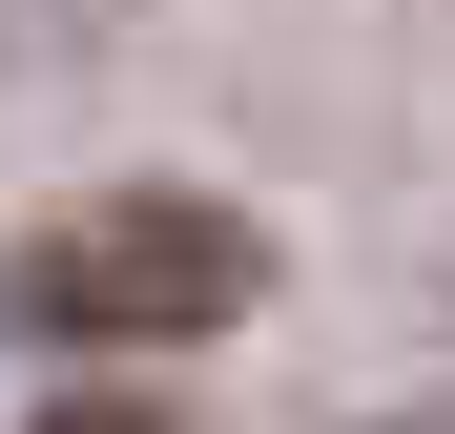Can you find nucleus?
Listing matches in <instances>:
<instances>
[{"instance_id": "obj_1", "label": "nucleus", "mask_w": 455, "mask_h": 434, "mask_svg": "<svg viewBox=\"0 0 455 434\" xmlns=\"http://www.w3.org/2000/svg\"><path fill=\"white\" fill-rule=\"evenodd\" d=\"M249 207H207V186H104V207H62V228L21 249V331L62 351H187V331H249Z\"/></svg>"}, {"instance_id": "obj_2", "label": "nucleus", "mask_w": 455, "mask_h": 434, "mask_svg": "<svg viewBox=\"0 0 455 434\" xmlns=\"http://www.w3.org/2000/svg\"><path fill=\"white\" fill-rule=\"evenodd\" d=\"M62 434H145V414H62Z\"/></svg>"}]
</instances>
